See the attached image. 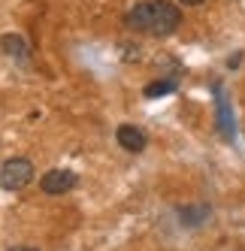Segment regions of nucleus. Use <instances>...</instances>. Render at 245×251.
<instances>
[{
  "instance_id": "0eeeda50",
  "label": "nucleus",
  "mask_w": 245,
  "mask_h": 251,
  "mask_svg": "<svg viewBox=\"0 0 245 251\" xmlns=\"http://www.w3.org/2000/svg\"><path fill=\"white\" fill-rule=\"evenodd\" d=\"M218 118H221L224 139H233V118H230V109H227V100L224 97H218Z\"/></svg>"
},
{
  "instance_id": "9d476101",
  "label": "nucleus",
  "mask_w": 245,
  "mask_h": 251,
  "mask_svg": "<svg viewBox=\"0 0 245 251\" xmlns=\"http://www.w3.org/2000/svg\"><path fill=\"white\" fill-rule=\"evenodd\" d=\"M9 251H37V248H9Z\"/></svg>"
},
{
  "instance_id": "6e6552de",
  "label": "nucleus",
  "mask_w": 245,
  "mask_h": 251,
  "mask_svg": "<svg viewBox=\"0 0 245 251\" xmlns=\"http://www.w3.org/2000/svg\"><path fill=\"white\" fill-rule=\"evenodd\" d=\"M203 218H209V206H200V209H182V221L185 224H200Z\"/></svg>"
},
{
  "instance_id": "7ed1b4c3",
  "label": "nucleus",
  "mask_w": 245,
  "mask_h": 251,
  "mask_svg": "<svg viewBox=\"0 0 245 251\" xmlns=\"http://www.w3.org/2000/svg\"><path fill=\"white\" fill-rule=\"evenodd\" d=\"M76 173L73 170H67V167H58V170H49V173H43V178H40V191L43 194H49V197H61V194H70L76 188Z\"/></svg>"
},
{
  "instance_id": "20e7f679",
  "label": "nucleus",
  "mask_w": 245,
  "mask_h": 251,
  "mask_svg": "<svg viewBox=\"0 0 245 251\" xmlns=\"http://www.w3.org/2000/svg\"><path fill=\"white\" fill-rule=\"evenodd\" d=\"M115 139H118V146L124 151H130V154L146 151V146H148V136L139 127H133V124H121V127L115 130Z\"/></svg>"
},
{
  "instance_id": "39448f33",
  "label": "nucleus",
  "mask_w": 245,
  "mask_h": 251,
  "mask_svg": "<svg viewBox=\"0 0 245 251\" xmlns=\"http://www.w3.org/2000/svg\"><path fill=\"white\" fill-rule=\"evenodd\" d=\"M0 49H3V55L12 58V61H27V43L19 37V33H3L0 37Z\"/></svg>"
},
{
  "instance_id": "f257e3e1",
  "label": "nucleus",
  "mask_w": 245,
  "mask_h": 251,
  "mask_svg": "<svg viewBox=\"0 0 245 251\" xmlns=\"http://www.w3.org/2000/svg\"><path fill=\"white\" fill-rule=\"evenodd\" d=\"M124 25L146 37H172L182 27V9L172 0H143L124 12Z\"/></svg>"
},
{
  "instance_id": "423d86ee",
  "label": "nucleus",
  "mask_w": 245,
  "mask_h": 251,
  "mask_svg": "<svg viewBox=\"0 0 245 251\" xmlns=\"http://www.w3.org/2000/svg\"><path fill=\"white\" fill-rule=\"evenodd\" d=\"M176 79H157V82H151V85H146V97L148 100H154V97H164V94H170V91H176Z\"/></svg>"
},
{
  "instance_id": "1a4fd4ad",
  "label": "nucleus",
  "mask_w": 245,
  "mask_h": 251,
  "mask_svg": "<svg viewBox=\"0 0 245 251\" xmlns=\"http://www.w3.org/2000/svg\"><path fill=\"white\" fill-rule=\"evenodd\" d=\"M182 3H185V6H200L203 0H182Z\"/></svg>"
},
{
  "instance_id": "f03ea898",
  "label": "nucleus",
  "mask_w": 245,
  "mask_h": 251,
  "mask_svg": "<svg viewBox=\"0 0 245 251\" xmlns=\"http://www.w3.org/2000/svg\"><path fill=\"white\" fill-rule=\"evenodd\" d=\"M33 182V164L27 157H9L0 167V188L3 191H24Z\"/></svg>"
}]
</instances>
